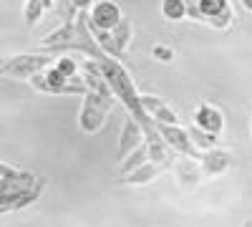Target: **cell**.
Segmentation results:
<instances>
[{"label": "cell", "mask_w": 252, "mask_h": 227, "mask_svg": "<svg viewBox=\"0 0 252 227\" xmlns=\"http://www.w3.org/2000/svg\"><path fill=\"white\" fill-rule=\"evenodd\" d=\"M46 187L43 177H35L31 172H20L10 167L8 162L0 164V212H18L33 204Z\"/></svg>", "instance_id": "6da1fadb"}, {"label": "cell", "mask_w": 252, "mask_h": 227, "mask_svg": "<svg viewBox=\"0 0 252 227\" xmlns=\"http://www.w3.org/2000/svg\"><path fill=\"white\" fill-rule=\"evenodd\" d=\"M53 66H56V61L51 58V53H15L3 61L0 73L5 78H15V81H33L35 76H40Z\"/></svg>", "instance_id": "7a4b0ae2"}, {"label": "cell", "mask_w": 252, "mask_h": 227, "mask_svg": "<svg viewBox=\"0 0 252 227\" xmlns=\"http://www.w3.org/2000/svg\"><path fill=\"white\" fill-rule=\"evenodd\" d=\"M116 104V96H109V94H94L89 91L81 101V111H78V127L83 134H96L103 129L111 109Z\"/></svg>", "instance_id": "3957f363"}, {"label": "cell", "mask_w": 252, "mask_h": 227, "mask_svg": "<svg viewBox=\"0 0 252 227\" xmlns=\"http://www.w3.org/2000/svg\"><path fill=\"white\" fill-rule=\"evenodd\" d=\"M187 8L194 20L215 31H227L235 20V10L229 0H187Z\"/></svg>", "instance_id": "277c9868"}, {"label": "cell", "mask_w": 252, "mask_h": 227, "mask_svg": "<svg viewBox=\"0 0 252 227\" xmlns=\"http://www.w3.org/2000/svg\"><path fill=\"white\" fill-rule=\"evenodd\" d=\"M31 84L40 94H66V96H71V94L73 96H86L89 94V86H86V81H83V76L68 78V76H63L56 66L43 71L40 76H35Z\"/></svg>", "instance_id": "5b68a950"}, {"label": "cell", "mask_w": 252, "mask_h": 227, "mask_svg": "<svg viewBox=\"0 0 252 227\" xmlns=\"http://www.w3.org/2000/svg\"><path fill=\"white\" fill-rule=\"evenodd\" d=\"M94 35H96L103 53H106L109 58H114V61H121L124 53H126V46L131 43V20L124 18L114 31H94Z\"/></svg>", "instance_id": "8992f818"}, {"label": "cell", "mask_w": 252, "mask_h": 227, "mask_svg": "<svg viewBox=\"0 0 252 227\" xmlns=\"http://www.w3.org/2000/svg\"><path fill=\"white\" fill-rule=\"evenodd\" d=\"M141 144H146V131L144 127L131 119V116H126L124 124H121V134H119V152H116V162L121 164L124 159H129Z\"/></svg>", "instance_id": "52a82bcc"}, {"label": "cell", "mask_w": 252, "mask_h": 227, "mask_svg": "<svg viewBox=\"0 0 252 227\" xmlns=\"http://www.w3.org/2000/svg\"><path fill=\"white\" fill-rule=\"evenodd\" d=\"M157 131H159L161 139L172 147L174 154H179V157H192V159L199 162L202 154L197 152V147L192 144V139H189V131H187V129H182V127H169V124H157Z\"/></svg>", "instance_id": "ba28073f"}, {"label": "cell", "mask_w": 252, "mask_h": 227, "mask_svg": "<svg viewBox=\"0 0 252 227\" xmlns=\"http://www.w3.org/2000/svg\"><path fill=\"white\" fill-rule=\"evenodd\" d=\"M89 15H91V28L94 31H114L124 20L121 8L114 0H96V5L89 10Z\"/></svg>", "instance_id": "9c48e42d"}, {"label": "cell", "mask_w": 252, "mask_h": 227, "mask_svg": "<svg viewBox=\"0 0 252 227\" xmlns=\"http://www.w3.org/2000/svg\"><path fill=\"white\" fill-rule=\"evenodd\" d=\"M141 104H144L146 114L154 119V124H169V127H179L177 111L166 104L164 98H159V96H141Z\"/></svg>", "instance_id": "30bf717a"}, {"label": "cell", "mask_w": 252, "mask_h": 227, "mask_svg": "<svg viewBox=\"0 0 252 227\" xmlns=\"http://www.w3.org/2000/svg\"><path fill=\"white\" fill-rule=\"evenodd\" d=\"M194 127H199L202 131H209V134L220 136L222 129H224V116L212 104H199L197 111H194Z\"/></svg>", "instance_id": "8fae6325"}, {"label": "cell", "mask_w": 252, "mask_h": 227, "mask_svg": "<svg viewBox=\"0 0 252 227\" xmlns=\"http://www.w3.org/2000/svg\"><path fill=\"white\" fill-rule=\"evenodd\" d=\"M229 152H224V149H209V152H202V157H199V167H202V174L204 177H220V174H224L227 169H229Z\"/></svg>", "instance_id": "7c38bea8"}, {"label": "cell", "mask_w": 252, "mask_h": 227, "mask_svg": "<svg viewBox=\"0 0 252 227\" xmlns=\"http://www.w3.org/2000/svg\"><path fill=\"white\" fill-rule=\"evenodd\" d=\"M169 167H164V164H157V162H146L144 167H139L136 172H131L129 177H124L121 182L124 184H134V187H139V184H149L152 179H157L161 172H166Z\"/></svg>", "instance_id": "4fadbf2b"}, {"label": "cell", "mask_w": 252, "mask_h": 227, "mask_svg": "<svg viewBox=\"0 0 252 227\" xmlns=\"http://www.w3.org/2000/svg\"><path fill=\"white\" fill-rule=\"evenodd\" d=\"M146 162H152V154H149V144H141V147L129 157V159H124L121 162V167H119V174H121V179L124 177H129L131 172H136L139 167H144Z\"/></svg>", "instance_id": "5bb4252c"}, {"label": "cell", "mask_w": 252, "mask_h": 227, "mask_svg": "<svg viewBox=\"0 0 252 227\" xmlns=\"http://www.w3.org/2000/svg\"><path fill=\"white\" fill-rule=\"evenodd\" d=\"M53 5V0H26V8H23V20H26V26L33 28L40 15H43L48 8Z\"/></svg>", "instance_id": "9a60e30c"}, {"label": "cell", "mask_w": 252, "mask_h": 227, "mask_svg": "<svg viewBox=\"0 0 252 227\" xmlns=\"http://www.w3.org/2000/svg\"><path fill=\"white\" fill-rule=\"evenodd\" d=\"M189 131V139H192V144L197 147V152H209V149H217V136L215 134H209V131H202L199 127H192V129H187Z\"/></svg>", "instance_id": "2e32d148"}, {"label": "cell", "mask_w": 252, "mask_h": 227, "mask_svg": "<svg viewBox=\"0 0 252 227\" xmlns=\"http://www.w3.org/2000/svg\"><path fill=\"white\" fill-rule=\"evenodd\" d=\"M174 169H177L179 179H184V182H197V179H199V174H202L199 162H197V164H192V159H189V157H177Z\"/></svg>", "instance_id": "e0dca14e"}, {"label": "cell", "mask_w": 252, "mask_h": 227, "mask_svg": "<svg viewBox=\"0 0 252 227\" xmlns=\"http://www.w3.org/2000/svg\"><path fill=\"white\" fill-rule=\"evenodd\" d=\"M161 15L166 20H182L189 15L187 0H161Z\"/></svg>", "instance_id": "ac0fdd59"}, {"label": "cell", "mask_w": 252, "mask_h": 227, "mask_svg": "<svg viewBox=\"0 0 252 227\" xmlns=\"http://www.w3.org/2000/svg\"><path fill=\"white\" fill-rule=\"evenodd\" d=\"M56 68L63 73V76H68V78H76V71H78V64L73 58L68 56H63V58H56Z\"/></svg>", "instance_id": "d6986e66"}, {"label": "cell", "mask_w": 252, "mask_h": 227, "mask_svg": "<svg viewBox=\"0 0 252 227\" xmlns=\"http://www.w3.org/2000/svg\"><path fill=\"white\" fill-rule=\"evenodd\" d=\"M152 56H154L157 61H161V64H169V61L174 58V51H172L169 46H161V43H157V46L152 48Z\"/></svg>", "instance_id": "ffe728a7"}, {"label": "cell", "mask_w": 252, "mask_h": 227, "mask_svg": "<svg viewBox=\"0 0 252 227\" xmlns=\"http://www.w3.org/2000/svg\"><path fill=\"white\" fill-rule=\"evenodd\" d=\"M96 5V0H71V8L76 10V13H81V10H91Z\"/></svg>", "instance_id": "44dd1931"}, {"label": "cell", "mask_w": 252, "mask_h": 227, "mask_svg": "<svg viewBox=\"0 0 252 227\" xmlns=\"http://www.w3.org/2000/svg\"><path fill=\"white\" fill-rule=\"evenodd\" d=\"M242 5H245V10H250V13H252V0H242Z\"/></svg>", "instance_id": "7402d4cb"}, {"label": "cell", "mask_w": 252, "mask_h": 227, "mask_svg": "<svg viewBox=\"0 0 252 227\" xmlns=\"http://www.w3.org/2000/svg\"><path fill=\"white\" fill-rule=\"evenodd\" d=\"M245 227H252V220H250V222H247V225H245Z\"/></svg>", "instance_id": "603a6c76"}]
</instances>
